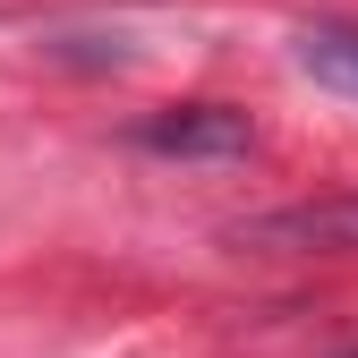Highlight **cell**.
Masks as SVG:
<instances>
[{"label": "cell", "instance_id": "cell-2", "mask_svg": "<svg viewBox=\"0 0 358 358\" xmlns=\"http://www.w3.org/2000/svg\"><path fill=\"white\" fill-rule=\"evenodd\" d=\"M145 154H179V162H205V154H248L256 128L248 111H222V103H179V111H154L137 128Z\"/></svg>", "mask_w": 358, "mask_h": 358}, {"label": "cell", "instance_id": "cell-3", "mask_svg": "<svg viewBox=\"0 0 358 358\" xmlns=\"http://www.w3.org/2000/svg\"><path fill=\"white\" fill-rule=\"evenodd\" d=\"M299 69L333 85L341 103H358V26L350 17H316V26H299Z\"/></svg>", "mask_w": 358, "mask_h": 358}, {"label": "cell", "instance_id": "cell-1", "mask_svg": "<svg viewBox=\"0 0 358 358\" xmlns=\"http://www.w3.org/2000/svg\"><path fill=\"white\" fill-rule=\"evenodd\" d=\"M239 239H256V248H290V256H358V188H341V196H307V205H282V213H256Z\"/></svg>", "mask_w": 358, "mask_h": 358}]
</instances>
